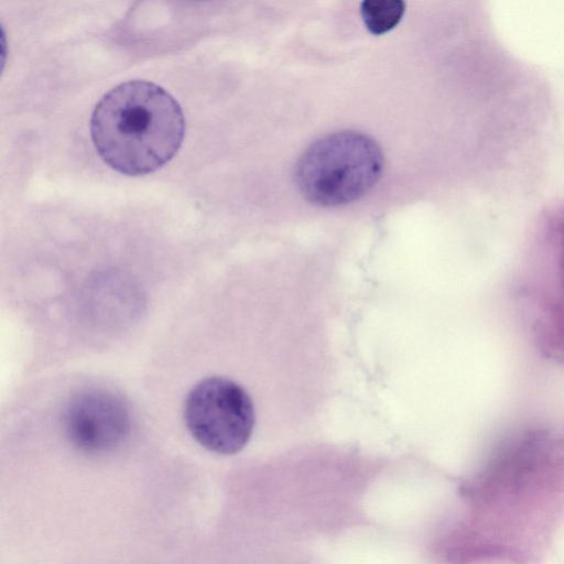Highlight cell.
Masks as SVG:
<instances>
[{"label": "cell", "mask_w": 564, "mask_h": 564, "mask_svg": "<svg viewBox=\"0 0 564 564\" xmlns=\"http://www.w3.org/2000/svg\"><path fill=\"white\" fill-rule=\"evenodd\" d=\"M405 3L401 0H366L360 13L366 28L375 35L392 30L402 19Z\"/></svg>", "instance_id": "5"}, {"label": "cell", "mask_w": 564, "mask_h": 564, "mask_svg": "<svg viewBox=\"0 0 564 564\" xmlns=\"http://www.w3.org/2000/svg\"><path fill=\"white\" fill-rule=\"evenodd\" d=\"M64 430L69 442L85 453L101 454L119 447L131 431V414L123 399L110 391H83L68 402Z\"/></svg>", "instance_id": "4"}, {"label": "cell", "mask_w": 564, "mask_h": 564, "mask_svg": "<svg viewBox=\"0 0 564 564\" xmlns=\"http://www.w3.org/2000/svg\"><path fill=\"white\" fill-rule=\"evenodd\" d=\"M185 118L161 86L142 79L121 83L97 102L90 135L102 161L115 171L139 176L165 165L178 151Z\"/></svg>", "instance_id": "1"}, {"label": "cell", "mask_w": 564, "mask_h": 564, "mask_svg": "<svg viewBox=\"0 0 564 564\" xmlns=\"http://www.w3.org/2000/svg\"><path fill=\"white\" fill-rule=\"evenodd\" d=\"M383 154L368 135L356 131L327 134L301 155L296 184L306 199L339 206L359 199L380 180Z\"/></svg>", "instance_id": "2"}, {"label": "cell", "mask_w": 564, "mask_h": 564, "mask_svg": "<svg viewBox=\"0 0 564 564\" xmlns=\"http://www.w3.org/2000/svg\"><path fill=\"white\" fill-rule=\"evenodd\" d=\"M184 420L191 435L206 449L232 455L249 442L254 410L247 391L237 382L209 377L195 384L184 405Z\"/></svg>", "instance_id": "3"}]
</instances>
